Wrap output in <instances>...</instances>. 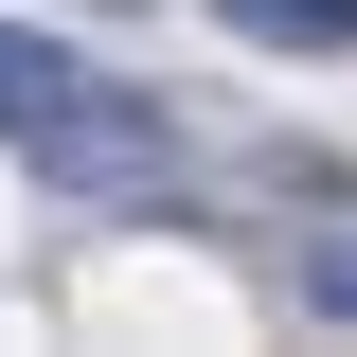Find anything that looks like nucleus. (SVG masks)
<instances>
[{
  "mask_svg": "<svg viewBox=\"0 0 357 357\" xmlns=\"http://www.w3.org/2000/svg\"><path fill=\"white\" fill-rule=\"evenodd\" d=\"M215 36H250V54H357V0H215Z\"/></svg>",
  "mask_w": 357,
  "mask_h": 357,
  "instance_id": "nucleus-1",
  "label": "nucleus"
},
{
  "mask_svg": "<svg viewBox=\"0 0 357 357\" xmlns=\"http://www.w3.org/2000/svg\"><path fill=\"white\" fill-rule=\"evenodd\" d=\"M304 304H321V321H357V232H304Z\"/></svg>",
  "mask_w": 357,
  "mask_h": 357,
  "instance_id": "nucleus-2",
  "label": "nucleus"
}]
</instances>
